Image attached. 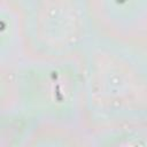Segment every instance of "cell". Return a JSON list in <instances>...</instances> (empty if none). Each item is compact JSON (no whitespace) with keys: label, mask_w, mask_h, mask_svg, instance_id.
<instances>
[{"label":"cell","mask_w":147,"mask_h":147,"mask_svg":"<svg viewBox=\"0 0 147 147\" xmlns=\"http://www.w3.org/2000/svg\"><path fill=\"white\" fill-rule=\"evenodd\" d=\"M10 96L38 123L78 127L88 116L86 80L79 59L32 61L9 67Z\"/></svg>","instance_id":"obj_1"},{"label":"cell","mask_w":147,"mask_h":147,"mask_svg":"<svg viewBox=\"0 0 147 147\" xmlns=\"http://www.w3.org/2000/svg\"><path fill=\"white\" fill-rule=\"evenodd\" d=\"M88 115L98 124L147 115V67L113 42L83 54Z\"/></svg>","instance_id":"obj_2"},{"label":"cell","mask_w":147,"mask_h":147,"mask_svg":"<svg viewBox=\"0 0 147 147\" xmlns=\"http://www.w3.org/2000/svg\"><path fill=\"white\" fill-rule=\"evenodd\" d=\"M24 54L32 61L79 59L94 30L87 1H18Z\"/></svg>","instance_id":"obj_3"},{"label":"cell","mask_w":147,"mask_h":147,"mask_svg":"<svg viewBox=\"0 0 147 147\" xmlns=\"http://www.w3.org/2000/svg\"><path fill=\"white\" fill-rule=\"evenodd\" d=\"M87 2L94 30L109 42L147 45V0Z\"/></svg>","instance_id":"obj_4"},{"label":"cell","mask_w":147,"mask_h":147,"mask_svg":"<svg viewBox=\"0 0 147 147\" xmlns=\"http://www.w3.org/2000/svg\"><path fill=\"white\" fill-rule=\"evenodd\" d=\"M91 147H147V115L99 124L90 136Z\"/></svg>","instance_id":"obj_5"},{"label":"cell","mask_w":147,"mask_h":147,"mask_svg":"<svg viewBox=\"0 0 147 147\" xmlns=\"http://www.w3.org/2000/svg\"><path fill=\"white\" fill-rule=\"evenodd\" d=\"M22 147H91L90 137L78 127L38 123Z\"/></svg>","instance_id":"obj_6"}]
</instances>
